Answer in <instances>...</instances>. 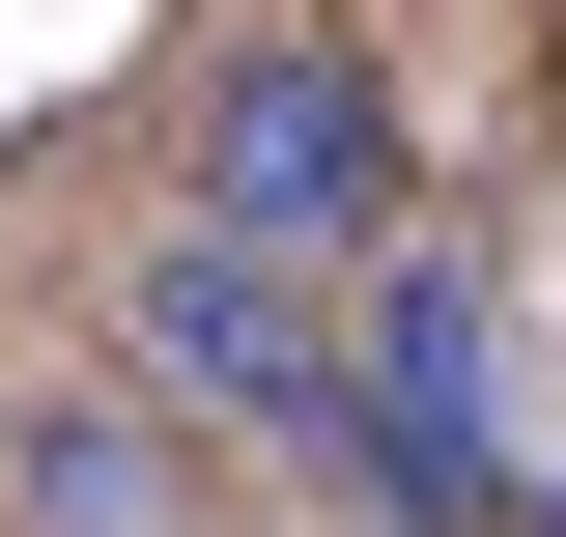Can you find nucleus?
Listing matches in <instances>:
<instances>
[{"mask_svg":"<svg viewBox=\"0 0 566 537\" xmlns=\"http://www.w3.org/2000/svg\"><path fill=\"white\" fill-rule=\"evenodd\" d=\"M114 368H142V397H227V424H283V453L340 481V312H312V283H255V255H199V227L114 283Z\"/></svg>","mask_w":566,"mask_h":537,"instance_id":"obj_3","label":"nucleus"},{"mask_svg":"<svg viewBox=\"0 0 566 537\" xmlns=\"http://www.w3.org/2000/svg\"><path fill=\"white\" fill-rule=\"evenodd\" d=\"M340 509L368 537H510V312H482V255H397V283H368Z\"/></svg>","mask_w":566,"mask_h":537,"instance_id":"obj_2","label":"nucleus"},{"mask_svg":"<svg viewBox=\"0 0 566 537\" xmlns=\"http://www.w3.org/2000/svg\"><path fill=\"white\" fill-rule=\"evenodd\" d=\"M0 509L29 537H199V453L142 424V368L114 397H0Z\"/></svg>","mask_w":566,"mask_h":537,"instance_id":"obj_4","label":"nucleus"},{"mask_svg":"<svg viewBox=\"0 0 566 537\" xmlns=\"http://www.w3.org/2000/svg\"><path fill=\"white\" fill-rule=\"evenodd\" d=\"M538 537H566V509H538Z\"/></svg>","mask_w":566,"mask_h":537,"instance_id":"obj_5","label":"nucleus"},{"mask_svg":"<svg viewBox=\"0 0 566 537\" xmlns=\"http://www.w3.org/2000/svg\"><path fill=\"white\" fill-rule=\"evenodd\" d=\"M199 255H255V283L424 255V227H397V85H368L340 29H255V57L199 85Z\"/></svg>","mask_w":566,"mask_h":537,"instance_id":"obj_1","label":"nucleus"}]
</instances>
